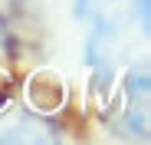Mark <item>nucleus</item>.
<instances>
[{
    "label": "nucleus",
    "mask_w": 151,
    "mask_h": 145,
    "mask_svg": "<svg viewBox=\"0 0 151 145\" xmlns=\"http://www.w3.org/2000/svg\"><path fill=\"white\" fill-rule=\"evenodd\" d=\"M86 36V63L105 102H118L125 135L148 125V0H76Z\"/></svg>",
    "instance_id": "obj_1"
}]
</instances>
